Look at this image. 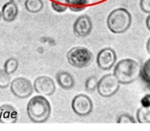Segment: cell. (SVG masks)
Here are the masks:
<instances>
[{
  "label": "cell",
  "mask_w": 150,
  "mask_h": 131,
  "mask_svg": "<svg viewBox=\"0 0 150 131\" xmlns=\"http://www.w3.org/2000/svg\"><path fill=\"white\" fill-rule=\"evenodd\" d=\"M140 8L145 13H150V0H140Z\"/></svg>",
  "instance_id": "23"
},
{
  "label": "cell",
  "mask_w": 150,
  "mask_h": 131,
  "mask_svg": "<svg viewBox=\"0 0 150 131\" xmlns=\"http://www.w3.org/2000/svg\"><path fill=\"white\" fill-rule=\"evenodd\" d=\"M113 74L120 84H130L136 80L139 74V65L131 58H125L117 62Z\"/></svg>",
  "instance_id": "2"
},
{
  "label": "cell",
  "mask_w": 150,
  "mask_h": 131,
  "mask_svg": "<svg viewBox=\"0 0 150 131\" xmlns=\"http://www.w3.org/2000/svg\"><path fill=\"white\" fill-rule=\"evenodd\" d=\"M149 64H150V60L148 59L146 62H145V64L143 66H142L141 71H140V75H141L142 79H143L147 84H148L150 81V66H149Z\"/></svg>",
  "instance_id": "20"
},
{
  "label": "cell",
  "mask_w": 150,
  "mask_h": 131,
  "mask_svg": "<svg viewBox=\"0 0 150 131\" xmlns=\"http://www.w3.org/2000/svg\"><path fill=\"white\" fill-rule=\"evenodd\" d=\"M132 17L130 12L125 8H116L107 17V27L114 34H121L129 29Z\"/></svg>",
  "instance_id": "3"
},
{
  "label": "cell",
  "mask_w": 150,
  "mask_h": 131,
  "mask_svg": "<svg viewBox=\"0 0 150 131\" xmlns=\"http://www.w3.org/2000/svg\"><path fill=\"white\" fill-rule=\"evenodd\" d=\"M149 94H147L146 96L144 97L143 99L141 100V103H142V106H144V107H149L150 103H149Z\"/></svg>",
  "instance_id": "24"
},
{
  "label": "cell",
  "mask_w": 150,
  "mask_h": 131,
  "mask_svg": "<svg viewBox=\"0 0 150 131\" xmlns=\"http://www.w3.org/2000/svg\"><path fill=\"white\" fill-rule=\"evenodd\" d=\"M117 122L118 123H135L136 121H135L134 117H132L130 114L128 113H123L121 115L119 116V117L117 118Z\"/></svg>",
  "instance_id": "22"
},
{
  "label": "cell",
  "mask_w": 150,
  "mask_h": 131,
  "mask_svg": "<svg viewBox=\"0 0 150 131\" xmlns=\"http://www.w3.org/2000/svg\"><path fill=\"white\" fill-rule=\"evenodd\" d=\"M10 2H13V3H15V4H18L21 2V0H10Z\"/></svg>",
  "instance_id": "26"
},
{
  "label": "cell",
  "mask_w": 150,
  "mask_h": 131,
  "mask_svg": "<svg viewBox=\"0 0 150 131\" xmlns=\"http://www.w3.org/2000/svg\"><path fill=\"white\" fill-rule=\"evenodd\" d=\"M18 69V61L16 58L10 57L6 60L4 63V70L8 74H13L16 72V70Z\"/></svg>",
  "instance_id": "17"
},
{
  "label": "cell",
  "mask_w": 150,
  "mask_h": 131,
  "mask_svg": "<svg viewBox=\"0 0 150 131\" xmlns=\"http://www.w3.org/2000/svg\"><path fill=\"white\" fill-rule=\"evenodd\" d=\"M137 121L140 123H149L150 122V110L149 107H144L142 106L137 110L136 113Z\"/></svg>",
  "instance_id": "16"
},
{
  "label": "cell",
  "mask_w": 150,
  "mask_h": 131,
  "mask_svg": "<svg viewBox=\"0 0 150 131\" xmlns=\"http://www.w3.org/2000/svg\"><path fill=\"white\" fill-rule=\"evenodd\" d=\"M51 113V105L45 97L37 95L29 100L27 104V114L34 123H43L48 120Z\"/></svg>",
  "instance_id": "1"
},
{
  "label": "cell",
  "mask_w": 150,
  "mask_h": 131,
  "mask_svg": "<svg viewBox=\"0 0 150 131\" xmlns=\"http://www.w3.org/2000/svg\"><path fill=\"white\" fill-rule=\"evenodd\" d=\"M56 82L57 84L64 90H70L75 85L74 77L69 72L60 71L56 74Z\"/></svg>",
  "instance_id": "12"
},
{
  "label": "cell",
  "mask_w": 150,
  "mask_h": 131,
  "mask_svg": "<svg viewBox=\"0 0 150 131\" xmlns=\"http://www.w3.org/2000/svg\"><path fill=\"white\" fill-rule=\"evenodd\" d=\"M120 88V83L114 74H106L98 80L97 92L100 96L104 98H109L115 95Z\"/></svg>",
  "instance_id": "5"
},
{
  "label": "cell",
  "mask_w": 150,
  "mask_h": 131,
  "mask_svg": "<svg viewBox=\"0 0 150 131\" xmlns=\"http://www.w3.org/2000/svg\"><path fill=\"white\" fill-rule=\"evenodd\" d=\"M11 83L10 74H8L5 70L0 69V89L7 88Z\"/></svg>",
  "instance_id": "19"
},
{
  "label": "cell",
  "mask_w": 150,
  "mask_h": 131,
  "mask_svg": "<svg viewBox=\"0 0 150 131\" xmlns=\"http://www.w3.org/2000/svg\"><path fill=\"white\" fill-rule=\"evenodd\" d=\"M97 82L98 79L96 76H90L86 79L85 82V89L89 92H93L96 90V87H97Z\"/></svg>",
  "instance_id": "21"
},
{
  "label": "cell",
  "mask_w": 150,
  "mask_h": 131,
  "mask_svg": "<svg viewBox=\"0 0 150 131\" xmlns=\"http://www.w3.org/2000/svg\"><path fill=\"white\" fill-rule=\"evenodd\" d=\"M68 7L73 12H80L88 6L89 0H67Z\"/></svg>",
  "instance_id": "15"
},
{
  "label": "cell",
  "mask_w": 150,
  "mask_h": 131,
  "mask_svg": "<svg viewBox=\"0 0 150 131\" xmlns=\"http://www.w3.org/2000/svg\"><path fill=\"white\" fill-rule=\"evenodd\" d=\"M149 21H150V16H148L147 17V19H146V27H147V29H150V24H149Z\"/></svg>",
  "instance_id": "25"
},
{
  "label": "cell",
  "mask_w": 150,
  "mask_h": 131,
  "mask_svg": "<svg viewBox=\"0 0 150 131\" xmlns=\"http://www.w3.org/2000/svg\"><path fill=\"white\" fill-rule=\"evenodd\" d=\"M0 18H1V13H0Z\"/></svg>",
  "instance_id": "28"
},
{
  "label": "cell",
  "mask_w": 150,
  "mask_h": 131,
  "mask_svg": "<svg viewBox=\"0 0 150 131\" xmlns=\"http://www.w3.org/2000/svg\"><path fill=\"white\" fill-rule=\"evenodd\" d=\"M44 3L42 0H26L25 8L31 13H38L43 9Z\"/></svg>",
  "instance_id": "14"
},
{
  "label": "cell",
  "mask_w": 150,
  "mask_h": 131,
  "mask_svg": "<svg viewBox=\"0 0 150 131\" xmlns=\"http://www.w3.org/2000/svg\"><path fill=\"white\" fill-rule=\"evenodd\" d=\"M71 108L78 116H87L92 112L93 103L86 94H78L72 99Z\"/></svg>",
  "instance_id": "7"
},
{
  "label": "cell",
  "mask_w": 150,
  "mask_h": 131,
  "mask_svg": "<svg viewBox=\"0 0 150 131\" xmlns=\"http://www.w3.org/2000/svg\"><path fill=\"white\" fill-rule=\"evenodd\" d=\"M33 88L38 94H42L45 96H51L56 90L55 82L52 78L48 76H39L35 79Z\"/></svg>",
  "instance_id": "9"
},
{
  "label": "cell",
  "mask_w": 150,
  "mask_h": 131,
  "mask_svg": "<svg viewBox=\"0 0 150 131\" xmlns=\"http://www.w3.org/2000/svg\"><path fill=\"white\" fill-rule=\"evenodd\" d=\"M10 89L12 94L20 99L28 98L32 95L34 91L31 81L25 77H17L13 81H11Z\"/></svg>",
  "instance_id": "6"
},
{
  "label": "cell",
  "mask_w": 150,
  "mask_h": 131,
  "mask_svg": "<svg viewBox=\"0 0 150 131\" xmlns=\"http://www.w3.org/2000/svg\"><path fill=\"white\" fill-rule=\"evenodd\" d=\"M18 15V6L17 4L13 2H7L2 7L1 17L6 21V22H12L16 19Z\"/></svg>",
  "instance_id": "13"
},
{
  "label": "cell",
  "mask_w": 150,
  "mask_h": 131,
  "mask_svg": "<svg viewBox=\"0 0 150 131\" xmlns=\"http://www.w3.org/2000/svg\"><path fill=\"white\" fill-rule=\"evenodd\" d=\"M17 117H18L17 110L12 105L4 104V105L0 106V122L14 123L17 120Z\"/></svg>",
  "instance_id": "11"
},
{
  "label": "cell",
  "mask_w": 150,
  "mask_h": 131,
  "mask_svg": "<svg viewBox=\"0 0 150 131\" xmlns=\"http://www.w3.org/2000/svg\"><path fill=\"white\" fill-rule=\"evenodd\" d=\"M51 6L54 11L62 13L68 8V2H67V0H52Z\"/></svg>",
  "instance_id": "18"
},
{
  "label": "cell",
  "mask_w": 150,
  "mask_h": 131,
  "mask_svg": "<svg viewBox=\"0 0 150 131\" xmlns=\"http://www.w3.org/2000/svg\"><path fill=\"white\" fill-rule=\"evenodd\" d=\"M149 41L150 40H148V42H147V51H148V52L150 51V49H149Z\"/></svg>",
  "instance_id": "27"
},
{
  "label": "cell",
  "mask_w": 150,
  "mask_h": 131,
  "mask_svg": "<svg viewBox=\"0 0 150 131\" xmlns=\"http://www.w3.org/2000/svg\"><path fill=\"white\" fill-rule=\"evenodd\" d=\"M116 60H117L116 53L110 47L101 49L96 57V62L101 70H110L115 65Z\"/></svg>",
  "instance_id": "8"
},
{
  "label": "cell",
  "mask_w": 150,
  "mask_h": 131,
  "mask_svg": "<svg viewBox=\"0 0 150 131\" xmlns=\"http://www.w3.org/2000/svg\"><path fill=\"white\" fill-rule=\"evenodd\" d=\"M67 60L70 65L76 68H85L91 64L93 55L87 48L76 46L70 49L67 53Z\"/></svg>",
  "instance_id": "4"
},
{
  "label": "cell",
  "mask_w": 150,
  "mask_h": 131,
  "mask_svg": "<svg viewBox=\"0 0 150 131\" xmlns=\"http://www.w3.org/2000/svg\"><path fill=\"white\" fill-rule=\"evenodd\" d=\"M92 21L88 15H81L75 20L73 32L78 37H86L92 31Z\"/></svg>",
  "instance_id": "10"
}]
</instances>
